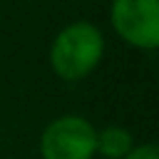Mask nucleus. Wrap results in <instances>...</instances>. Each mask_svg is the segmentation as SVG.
Returning <instances> with one entry per match:
<instances>
[{
	"label": "nucleus",
	"instance_id": "1",
	"mask_svg": "<svg viewBox=\"0 0 159 159\" xmlns=\"http://www.w3.org/2000/svg\"><path fill=\"white\" fill-rule=\"evenodd\" d=\"M104 57V35L97 25L77 20L65 25L50 45V67L65 82L84 80Z\"/></svg>",
	"mask_w": 159,
	"mask_h": 159
},
{
	"label": "nucleus",
	"instance_id": "2",
	"mask_svg": "<svg viewBox=\"0 0 159 159\" xmlns=\"http://www.w3.org/2000/svg\"><path fill=\"white\" fill-rule=\"evenodd\" d=\"M97 129L80 114H62L52 119L40 134L42 159H92Z\"/></svg>",
	"mask_w": 159,
	"mask_h": 159
},
{
	"label": "nucleus",
	"instance_id": "3",
	"mask_svg": "<svg viewBox=\"0 0 159 159\" xmlns=\"http://www.w3.org/2000/svg\"><path fill=\"white\" fill-rule=\"evenodd\" d=\"M112 30L137 50L159 45V0H112Z\"/></svg>",
	"mask_w": 159,
	"mask_h": 159
},
{
	"label": "nucleus",
	"instance_id": "4",
	"mask_svg": "<svg viewBox=\"0 0 159 159\" xmlns=\"http://www.w3.org/2000/svg\"><path fill=\"white\" fill-rule=\"evenodd\" d=\"M134 147V137L127 127L119 124H109L102 127L97 132V144H94V154H102L104 159H124Z\"/></svg>",
	"mask_w": 159,
	"mask_h": 159
},
{
	"label": "nucleus",
	"instance_id": "5",
	"mask_svg": "<svg viewBox=\"0 0 159 159\" xmlns=\"http://www.w3.org/2000/svg\"><path fill=\"white\" fill-rule=\"evenodd\" d=\"M124 159H159V149L154 142H147V144H134L132 152L124 157Z\"/></svg>",
	"mask_w": 159,
	"mask_h": 159
}]
</instances>
